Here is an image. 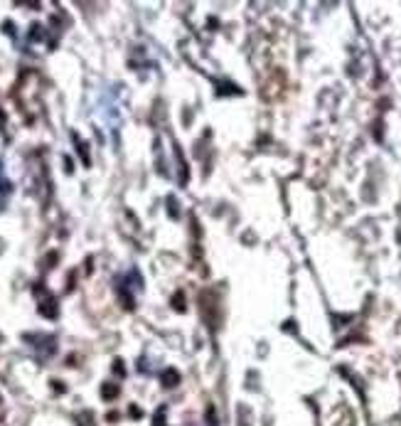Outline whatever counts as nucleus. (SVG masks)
<instances>
[{
	"label": "nucleus",
	"mask_w": 401,
	"mask_h": 426,
	"mask_svg": "<svg viewBox=\"0 0 401 426\" xmlns=\"http://www.w3.org/2000/svg\"><path fill=\"white\" fill-rule=\"evenodd\" d=\"M101 397H104V399H116V397H118V387L111 384V382H106V384L101 387Z\"/></svg>",
	"instance_id": "1"
},
{
	"label": "nucleus",
	"mask_w": 401,
	"mask_h": 426,
	"mask_svg": "<svg viewBox=\"0 0 401 426\" xmlns=\"http://www.w3.org/2000/svg\"><path fill=\"white\" fill-rule=\"evenodd\" d=\"M163 382H168V387H175L177 374H175V372H165V374H163Z\"/></svg>",
	"instance_id": "2"
}]
</instances>
